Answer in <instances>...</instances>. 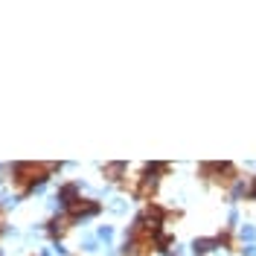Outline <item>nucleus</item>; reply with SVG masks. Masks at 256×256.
Returning <instances> with one entry per match:
<instances>
[{"instance_id":"6","label":"nucleus","mask_w":256,"mask_h":256,"mask_svg":"<svg viewBox=\"0 0 256 256\" xmlns=\"http://www.w3.org/2000/svg\"><path fill=\"white\" fill-rule=\"evenodd\" d=\"M244 195H248V198H254V201H256V178L250 180V184H248V192H244Z\"/></svg>"},{"instance_id":"2","label":"nucleus","mask_w":256,"mask_h":256,"mask_svg":"<svg viewBox=\"0 0 256 256\" xmlns=\"http://www.w3.org/2000/svg\"><path fill=\"white\" fill-rule=\"evenodd\" d=\"M201 178H207L212 184L230 190V186L239 180V169H236L233 163H204V166H201Z\"/></svg>"},{"instance_id":"4","label":"nucleus","mask_w":256,"mask_h":256,"mask_svg":"<svg viewBox=\"0 0 256 256\" xmlns=\"http://www.w3.org/2000/svg\"><path fill=\"white\" fill-rule=\"evenodd\" d=\"M216 244H218V239H195L192 250H195V256H204V254H210Z\"/></svg>"},{"instance_id":"5","label":"nucleus","mask_w":256,"mask_h":256,"mask_svg":"<svg viewBox=\"0 0 256 256\" xmlns=\"http://www.w3.org/2000/svg\"><path fill=\"white\" fill-rule=\"evenodd\" d=\"M102 172L111 178V180H120V178H122V172H126V163H111V166H105Z\"/></svg>"},{"instance_id":"3","label":"nucleus","mask_w":256,"mask_h":256,"mask_svg":"<svg viewBox=\"0 0 256 256\" xmlns=\"http://www.w3.org/2000/svg\"><path fill=\"white\" fill-rule=\"evenodd\" d=\"M99 212V204L96 201H88V198H76L73 204H67V216L76 222L79 216H96Z\"/></svg>"},{"instance_id":"1","label":"nucleus","mask_w":256,"mask_h":256,"mask_svg":"<svg viewBox=\"0 0 256 256\" xmlns=\"http://www.w3.org/2000/svg\"><path fill=\"white\" fill-rule=\"evenodd\" d=\"M50 172H56V166H41V163H18L15 169H12V180L18 184V190L20 192H30L35 184H41Z\"/></svg>"}]
</instances>
